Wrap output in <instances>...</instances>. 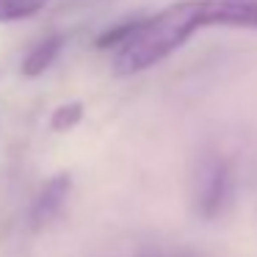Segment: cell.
Here are the masks:
<instances>
[{
    "label": "cell",
    "instance_id": "cell-1",
    "mask_svg": "<svg viewBox=\"0 0 257 257\" xmlns=\"http://www.w3.org/2000/svg\"><path fill=\"white\" fill-rule=\"evenodd\" d=\"M207 28L257 31V0H177L150 17H141L127 45L113 53V75L133 78L147 72Z\"/></svg>",
    "mask_w": 257,
    "mask_h": 257
},
{
    "label": "cell",
    "instance_id": "cell-2",
    "mask_svg": "<svg viewBox=\"0 0 257 257\" xmlns=\"http://www.w3.org/2000/svg\"><path fill=\"white\" fill-rule=\"evenodd\" d=\"M229 194H232L229 166L218 155L202 158L194 174V185H191L194 213L199 218H218L229 202Z\"/></svg>",
    "mask_w": 257,
    "mask_h": 257
},
{
    "label": "cell",
    "instance_id": "cell-3",
    "mask_svg": "<svg viewBox=\"0 0 257 257\" xmlns=\"http://www.w3.org/2000/svg\"><path fill=\"white\" fill-rule=\"evenodd\" d=\"M69 191H72V174L69 172H58L53 177H47L39 185L34 202H31V227L34 229L50 227L67 207Z\"/></svg>",
    "mask_w": 257,
    "mask_h": 257
},
{
    "label": "cell",
    "instance_id": "cell-4",
    "mask_svg": "<svg viewBox=\"0 0 257 257\" xmlns=\"http://www.w3.org/2000/svg\"><path fill=\"white\" fill-rule=\"evenodd\" d=\"M64 47H67V34H61V31L45 34L28 53H25L23 64H20V72H23V78H28V80L42 78V75H45L47 69L56 64V58L64 53Z\"/></svg>",
    "mask_w": 257,
    "mask_h": 257
},
{
    "label": "cell",
    "instance_id": "cell-5",
    "mask_svg": "<svg viewBox=\"0 0 257 257\" xmlns=\"http://www.w3.org/2000/svg\"><path fill=\"white\" fill-rule=\"evenodd\" d=\"M83 116H86L83 102L80 100H67L58 108H53L50 119H47V127H50L53 133H69V130H75L80 122H83Z\"/></svg>",
    "mask_w": 257,
    "mask_h": 257
},
{
    "label": "cell",
    "instance_id": "cell-6",
    "mask_svg": "<svg viewBox=\"0 0 257 257\" xmlns=\"http://www.w3.org/2000/svg\"><path fill=\"white\" fill-rule=\"evenodd\" d=\"M45 6H50V0H0V25L31 20Z\"/></svg>",
    "mask_w": 257,
    "mask_h": 257
},
{
    "label": "cell",
    "instance_id": "cell-7",
    "mask_svg": "<svg viewBox=\"0 0 257 257\" xmlns=\"http://www.w3.org/2000/svg\"><path fill=\"white\" fill-rule=\"evenodd\" d=\"M139 23H141V17L124 20V23H119V25H113V28L102 31V34L94 39V45L100 47V50H111V53H116L119 47H124V45H127V39L136 34Z\"/></svg>",
    "mask_w": 257,
    "mask_h": 257
}]
</instances>
